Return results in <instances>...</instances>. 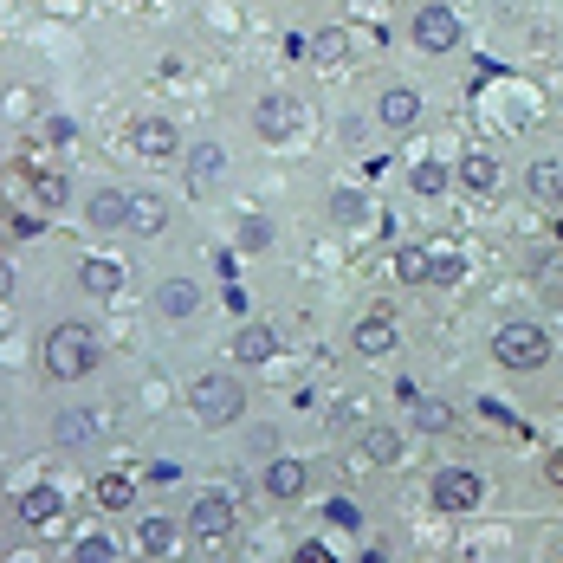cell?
Listing matches in <instances>:
<instances>
[{
	"label": "cell",
	"instance_id": "4316f807",
	"mask_svg": "<svg viewBox=\"0 0 563 563\" xmlns=\"http://www.w3.org/2000/svg\"><path fill=\"white\" fill-rule=\"evenodd\" d=\"M240 246H246V253H266V246H272V221H266V214H246V221H240Z\"/></svg>",
	"mask_w": 563,
	"mask_h": 563
},
{
	"label": "cell",
	"instance_id": "30bf717a",
	"mask_svg": "<svg viewBox=\"0 0 563 563\" xmlns=\"http://www.w3.org/2000/svg\"><path fill=\"white\" fill-rule=\"evenodd\" d=\"M59 512H65V492H52V486H26L20 499H13V518H20L26 531H46V525H59Z\"/></svg>",
	"mask_w": 563,
	"mask_h": 563
},
{
	"label": "cell",
	"instance_id": "d4e9b609",
	"mask_svg": "<svg viewBox=\"0 0 563 563\" xmlns=\"http://www.w3.org/2000/svg\"><path fill=\"white\" fill-rule=\"evenodd\" d=\"M363 214H369V201L356 195V188H337V195H331V221H337V227H356Z\"/></svg>",
	"mask_w": 563,
	"mask_h": 563
},
{
	"label": "cell",
	"instance_id": "9a60e30c",
	"mask_svg": "<svg viewBox=\"0 0 563 563\" xmlns=\"http://www.w3.org/2000/svg\"><path fill=\"white\" fill-rule=\"evenodd\" d=\"M350 343H356V356H389L395 350V318L389 311H369V318L350 331Z\"/></svg>",
	"mask_w": 563,
	"mask_h": 563
},
{
	"label": "cell",
	"instance_id": "ffe728a7",
	"mask_svg": "<svg viewBox=\"0 0 563 563\" xmlns=\"http://www.w3.org/2000/svg\"><path fill=\"white\" fill-rule=\"evenodd\" d=\"M162 227H169V201L162 195H130V233L149 240V233H162Z\"/></svg>",
	"mask_w": 563,
	"mask_h": 563
},
{
	"label": "cell",
	"instance_id": "7a4b0ae2",
	"mask_svg": "<svg viewBox=\"0 0 563 563\" xmlns=\"http://www.w3.org/2000/svg\"><path fill=\"white\" fill-rule=\"evenodd\" d=\"M395 272H402V285H460L466 279V253L453 240L402 246V253H395Z\"/></svg>",
	"mask_w": 563,
	"mask_h": 563
},
{
	"label": "cell",
	"instance_id": "836d02e7",
	"mask_svg": "<svg viewBox=\"0 0 563 563\" xmlns=\"http://www.w3.org/2000/svg\"><path fill=\"white\" fill-rule=\"evenodd\" d=\"M551 233H557V240H563V214H557V227H551Z\"/></svg>",
	"mask_w": 563,
	"mask_h": 563
},
{
	"label": "cell",
	"instance_id": "f1b7e54d",
	"mask_svg": "<svg viewBox=\"0 0 563 563\" xmlns=\"http://www.w3.org/2000/svg\"><path fill=\"white\" fill-rule=\"evenodd\" d=\"M447 182H453V175L441 169V162H421V169H415V188H421V195H441Z\"/></svg>",
	"mask_w": 563,
	"mask_h": 563
},
{
	"label": "cell",
	"instance_id": "5bb4252c",
	"mask_svg": "<svg viewBox=\"0 0 563 563\" xmlns=\"http://www.w3.org/2000/svg\"><path fill=\"white\" fill-rule=\"evenodd\" d=\"M525 195L538 201V208H563V162H551V156L531 162V169H525Z\"/></svg>",
	"mask_w": 563,
	"mask_h": 563
},
{
	"label": "cell",
	"instance_id": "4dcf8cb0",
	"mask_svg": "<svg viewBox=\"0 0 563 563\" xmlns=\"http://www.w3.org/2000/svg\"><path fill=\"white\" fill-rule=\"evenodd\" d=\"M33 195L46 201V208H59V201H65V182H59V175H39V182H33Z\"/></svg>",
	"mask_w": 563,
	"mask_h": 563
},
{
	"label": "cell",
	"instance_id": "ac0fdd59",
	"mask_svg": "<svg viewBox=\"0 0 563 563\" xmlns=\"http://www.w3.org/2000/svg\"><path fill=\"white\" fill-rule=\"evenodd\" d=\"M117 285H123V266H117V259H85V266H78V292L111 298Z\"/></svg>",
	"mask_w": 563,
	"mask_h": 563
},
{
	"label": "cell",
	"instance_id": "5b68a950",
	"mask_svg": "<svg viewBox=\"0 0 563 563\" xmlns=\"http://www.w3.org/2000/svg\"><path fill=\"white\" fill-rule=\"evenodd\" d=\"M428 499H434V512L466 518V512H479V505H486V479H479L473 466H441V473L428 479Z\"/></svg>",
	"mask_w": 563,
	"mask_h": 563
},
{
	"label": "cell",
	"instance_id": "9c48e42d",
	"mask_svg": "<svg viewBox=\"0 0 563 563\" xmlns=\"http://www.w3.org/2000/svg\"><path fill=\"white\" fill-rule=\"evenodd\" d=\"M453 182H460L466 195H499L505 169H499V156H492V149H466L460 169H453Z\"/></svg>",
	"mask_w": 563,
	"mask_h": 563
},
{
	"label": "cell",
	"instance_id": "8992f818",
	"mask_svg": "<svg viewBox=\"0 0 563 563\" xmlns=\"http://www.w3.org/2000/svg\"><path fill=\"white\" fill-rule=\"evenodd\" d=\"M305 123H311V111L298 98H285V91H272V98L253 104V130L266 136V143H292V136H305Z\"/></svg>",
	"mask_w": 563,
	"mask_h": 563
},
{
	"label": "cell",
	"instance_id": "7402d4cb",
	"mask_svg": "<svg viewBox=\"0 0 563 563\" xmlns=\"http://www.w3.org/2000/svg\"><path fill=\"white\" fill-rule=\"evenodd\" d=\"M136 551H143V557H169L175 551V525L162 512H149L143 525H136Z\"/></svg>",
	"mask_w": 563,
	"mask_h": 563
},
{
	"label": "cell",
	"instance_id": "7c38bea8",
	"mask_svg": "<svg viewBox=\"0 0 563 563\" xmlns=\"http://www.w3.org/2000/svg\"><path fill=\"white\" fill-rule=\"evenodd\" d=\"M376 117H382V130H415L421 123V91L415 85H389L382 104H376Z\"/></svg>",
	"mask_w": 563,
	"mask_h": 563
},
{
	"label": "cell",
	"instance_id": "83f0119b",
	"mask_svg": "<svg viewBox=\"0 0 563 563\" xmlns=\"http://www.w3.org/2000/svg\"><path fill=\"white\" fill-rule=\"evenodd\" d=\"M72 557H78V563H104V557H117V544L104 538V531H85V538L72 544Z\"/></svg>",
	"mask_w": 563,
	"mask_h": 563
},
{
	"label": "cell",
	"instance_id": "d6986e66",
	"mask_svg": "<svg viewBox=\"0 0 563 563\" xmlns=\"http://www.w3.org/2000/svg\"><path fill=\"white\" fill-rule=\"evenodd\" d=\"M402 447H408V434L389 428V421H376V428L363 434V453H369L376 466H395V460H402Z\"/></svg>",
	"mask_w": 563,
	"mask_h": 563
},
{
	"label": "cell",
	"instance_id": "4fadbf2b",
	"mask_svg": "<svg viewBox=\"0 0 563 563\" xmlns=\"http://www.w3.org/2000/svg\"><path fill=\"white\" fill-rule=\"evenodd\" d=\"M259 486L272 492V499H305L311 492V466L305 460H266V479Z\"/></svg>",
	"mask_w": 563,
	"mask_h": 563
},
{
	"label": "cell",
	"instance_id": "e0dca14e",
	"mask_svg": "<svg viewBox=\"0 0 563 563\" xmlns=\"http://www.w3.org/2000/svg\"><path fill=\"white\" fill-rule=\"evenodd\" d=\"M130 149H136V156H149V162L175 156V123H162V117H143V123L130 130Z\"/></svg>",
	"mask_w": 563,
	"mask_h": 563
},
{
	"label": "cell",
	"instance_id": "2e32d148",
	"mask_svg": "<svg viewBox=\"0 0 563 563\" xmlns=\"http://www.w3.org/2000/svg\"><path fill=\"white\" fill-rule=\"evenodd\" d=\"M156 311H162V318H195V311H201V285L195 279H162L156 285Z\"/></svg>",
	"mask_w": 563,
	"mask_h": 563
},
{
	"label": "cell",
	"instance_id": "277c9868",
	"mask_svg": "<svg viewBox=\"0 0 563 563\" xmlns=\"http://www.w3.org/2000/svg\"><path fill=\"white\" fill-rule=\"evenodd\" d=\"M188 408H195L201 428H233V421L246 415V389L233 376H201L195 389H188Z\"/></svg>",
	"mask_w": 563,
	"mask_h": 563
},
{
	"label": "cell",
	"instance_id": "cb8c5ba5",
	"mask_svg": "<svg viewBox=\"0 0 563 563\" xmlns=\"http://www.w3.org/2000/svg\"><path fill=\"white\" fill-rule=\"evenodd\" d=\"M227 169V156H221V143H201V149H188V182H214V175Z\"/></svg>",
	"mask_w": 563,
	"mask_h": 563
},
{
	"label": "cell",
	"instance_id": "603a6c76",
	"mask_svg": "<svg viewBox=\"0 0 563 563\" xmlns=\"http://www.w3.org/2000/svg\"><path fill=\"white\" fill-rule=\"evenodd\" d=\"M98 505H104V512H130V505H136V479L130 473H104L98 479Z\"/></svg>",
	"mask_w": 563,
	"mask_h": 563
},
{
	"label": "cell",
	"instance_id": "6da1fadb",
	"mask_svg": "<svg viewBox=\"0 0 563 563\" xmlns=\"http://www.w3.org/2000/svg\"><path fill=\"white\" fill-rule=\"evenodd\" d=\"M39 363H46L52 382H85L91 369H98V331L91 324H59V331H46V350H39Z\"/></svg>",
	"mask_w": 563,
	"mask_h": 563
},
{
	"label": "cell",
	"instance_id": "44dd1931",
	"mask_svg": "<svg viewBox=\"0 0 563 563\" xmlns=\"http://www.w3.org/2000/svg\"><path fill=\"white\" fill-rule=\"evenodd\" d=\"M272 350H279V343H272V324H240V337H233V363H266Z\"/></svg>",
	"mask_w": 563,
	"mask_h": 563
},
{
	"label": "cell",
	"instance_id": "52a82bcc",
	"mask_svg": "<svg viewBox=\"0 0 563 563\" xmlns=\"http://www.w3.org/2000/svg\"><path fill=\"white\" fill-rule=\"evenodd\" d=\"M188 531H195L201 544H227L233 531H240V505H233L227 492H201L195 512H188Z\"/></svg>",
	"mask_w": 563,
	"mask_h": 563
},
{
	"label": "cell",
	"instance_id": "ba28073f",
	"mask_svg": "<svg viewBox=\"0 0 563 563\" xmlns=\"http://www.w3.org/2000/svg\"><path fill=\"white\" fill-rule=\"evenodd\" d=\"M408 33H415V46L434 52V59H441V52H460V13L434 0V7L415 13V26H408Z\"/></svg>",
	"mask_w": 563,
	"mask_h": 563
},
{
	"label": "cell",
	"instance_id": "8fae6325",
	"mask_svg": "<svg viewBox=\"0 0 563 563\" xmlns=\"http://www.w3.org/2000/svg\"><path fill=\"white\" fill-rule=\"evenodd\" d=\"M85 221H91V233H130V195L123 188H98L85 201Z\"/></svg>",
	"mask_w": 563,
	"mask_h": 563
},
{
	"label": "cell",
	"instance_id": "484cf974",
	"mask_svg": "<svg viewBox=\"0 0 563 563\" xmlns=\"http://www.w3.org/2000/svg\"><path fill=\"white\" fill-rule=\"evenodd\" d=\"M415 428H421V434H447V428H453V408L421 402V395H415Z\"/></svg>",
	"mask_w": 563,
	"mask_h": 563
},
{
	"label": "cell",
	"instance_id": "3957f363",
	"mask_svg": "<svg viewBox=\"0 0 563 563\" xmlns=\"http://www.w3.org/2000/svg\"><path fill=\"white\" fill-rule=\"evenodd\" d=\"M492 356H499V369H518V376H531V369L551 363V337H544V324H531V318L499 324V337H492Z\"/></svg>",
	"mask_w": 563,
	"mask_h": 563
},
{
	"label": "cell",
	"instance_id": "d6a6232c",
	"mask_svg": "<svg viewBox=\"0 0 563 563\" xmlns=\"http://www.w3.org/2000/svg\"><path fill=\"white\" fill-rule=\"evenodd\" d=\"M0 298H13V259L0 253Z\"/></svg>",
	"mask_w": 563,
	"mask_h": 563
},
{
	"label": "cell",
	"instance_id": "1f68e13d",
	"mask_svg": "<svg viewBox=\"0 0 563 563\" xmlns=\"http://www.w3.org/2000/svg\"><path fill=\"white\" fill-rule=\"evenodd\" d=\"M544 479H551V486L563 492V447H557V453H544Z\"/></svg>",
	"mask_w": 563,
	"mask_h": 563
},
{
	"label": "cell",
	"instance_id": "f546056e",
	"mask_svg": "<svg viewBox=\"0 0 563 563\" xmlns=\"http://www.w3.org/2000/svg\"><path fill=\"white\" fill-rule=\"evenodd\" d=\"M311 52H318V59H343V52H350V39H343L337 26H331V33H318V39H311Z\"/></svg>",
	"mask_w": 563,
	"mask_h": 563
}]
</instances>
